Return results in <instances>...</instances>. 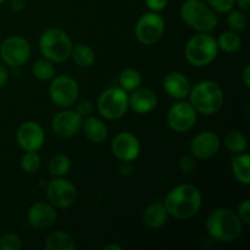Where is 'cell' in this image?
I'll list each match as a JSON object with an SVG mask.
<instances>
[{"instance_id":"obj_1","label":"cell","mask_w":250,"mask_h":250,"mask_svg":"<svg viewBox=\"0 0 250 250\" xmlns=\"http://www.w3.org/2000/svg\"><path fill=\"white\" fill-rule=\"evenodd\" d=\"M163 203L168 216L177 220H188L199 212L202 193L193 185H180L167 193Z\"/></svg>"},{"instance_id":"obj_2","label":"cell","mask_w":250,"mask_h":250,"mask_svg":"<svg viewBox=\"0 0 250 250\" xmlns=\"http://www.w3.org/2000/svg\"><path fill=\"white\" fill-rule=\"evenodd\" d=\"M205 229L212 239L221 243H233L241 237L243 224L238 215L229 208H219L210 212Z\"/></svg>"},{"instance_id":"obj_3","label":"cell","mask_w":250,"mask_h":250,"mask_svg":"<svg viewBox=\"0 0 250 250\" xmlns=\"http://www.w3.org/2000/svg\"><path fill=\"white\" fill-rule=\"evenodd\" d=\"M190 105L194 107L197 114L210 116L221 110L224 105L225 94L221 85L215 81L205 80L198 82L188 94Z\"/></svg>"},{"instance_id":"obj_4","label":"cell","mask_w":250,"mask_h":250,"mask_svg":"<svg viewBox=\"0 0 250 250\" xmlns=\"http://www.w3.org/2000/svg\"><path fill=\"white\" fill-rule=\"evenodd\" d=\"M180 15L183 22L198 33H209L219 23L216 12L203 0H185Z\"/></svg>"},{"instance_id":"obj_5","label":"cell","mask_w":250,"mask_h":250,"mask_svg":"<svg viewBox=\"0 0 250 250\" xmlns=\"http://www.w3.org/2000/svg\"><path fill=\"white\" fill-rule=\"evenodd\" d=\"M72 41L65 31L60 28H48L39 37V50L44 59L54 63L67 60L72 51Z\"/></svg>"},{"instance_id":"obj_6","label":"cell","mask_w":250,"mask_h":250,"mask_svg":"<svg viewBox=\"0 0 250 250\" xmlns=\"http://www.w3.org/2000/svg\"><path fill=\"white\" fill-rule=\"evenodd\" d=\"M219 46L216 39L209 33H197L187 42L185 56L190 65L205 67L216 60Z\"/></svg>"},{"instance_id":"obj_7","label":"cell","mask_w":250,"mask_h":250,"mask_svg":"<svg viewBox=\"0 0 250 250\" xmlns=\"http://www.w3.org/2000/svg\"><path fill=\"white\" fill-rule=\"evenodd\" d=\"M99 114L106 120H119L128 110V94L119 85L105 89L98 98Z\"/></svg>"},{"instance_id":"obj_8","label":"cell","mask_w":250,"mask_h":250,"mask_svg":"<svg viewBox=\"0 0 250 250\" xmlns=\"http://www.w3.org/2000/svg\"><path fill=\"white\" fill-rule=\"evenodd\" d=\"M80 95L77 81L68 75L55 76L49 85V97L51 103L59 107H71L76 104Z\"/></svg>"},{"instance_id":"obj_9","label":"cell","mask_w":250,"mask_h":250,"mask_svg":"<svg viewBox=\"0 0 250 250\" xmlns=\"http://www.w3.org/2000/svg\"><path fill=\"white\" fill-rule=\"evenodd\" d=\"M134 33L139 43L143 45H153L158 43L165 33V20L159 12H146L137 21Z\"/></svg>"},{"instance_id":"obj_10","label":"cell","mask_w":250,"mask_h":250,"mask_svg":"<svg viewBox=\"0 0 250 250\" xmlns=\"http://www.w3.org/2000/svg\"><path fill=\"white\" fill-rule=\"evenodd\" d=\"M28 41L21 36H10L0 45V58L9 67H21L31 58Z\"/></svg>"},{"instance_id":"obj_11","label":"cell","mask_w":250,"mask_h":250,"mask_svg":"<svg viewBox=\"0 0 250 250\" xmlns=\"http://www.w3.org/2000/svg\"><path fill=\"white\" fill-rule=\"evenodd\" d=\"M46 197L56 209H67L77 199V188L65 177H54L46 185Z\"/></svg>"},{"instance_id":"obj_12","label":"cell","mask_w":250,"mask_h":250,"mask_svg":"<svg viewBox=\"0 0 250 250\" xmlns=\"http://www.w3.org/2000/svg\"><path fill=\"white\" fill-rule=\"evenodd\" d=\"M198 114L187 102H178L168 109L166 121L168 127L177 133H186L194 127Z\"/></svg>"},{"instance_id":"obj_13","label":"cell","mask_w":250,"mask_h":250,"mask_svg":"<svg viewBox=\"0 0 250 250\" xmlns=\"http://www.w3.org/2000/svg\"><path fill=\"white\" fill-rule=\"evenodd\" d=\"M111 151L117 160L132 163L141 154V142L131 132H120L112 139Z\"/></svg>"},{"instance_id":"obj_14","label":"cell","mask_w":250,"mask_h":250,"mask_svg":"<svg viewBox=\"0 0 250 250\" xmlns=\"http://www.w3.org/2000/svg\"><path fill=\"white\" fill-rule=\"evenodd\" d=\"M83 119L68 107L61 110L51 120V129L61 138H72L82 129Z\"/></svg>"},{"instance_id":"obj_15","label":"cell","mask_w":250,"mask_h":250,"mask_svg":"<svg viewBox=\"0 0 250 250\" xmlns=\"http://www.w3.org/2000/svg\"><path fill=\"white\" fill-rule=\"evenodd\" d=\"M16 141L24 151H38L45 142V133L39 124L26 121L20 125L16 132Z\"/></svg>"},{"instance_id":"obj_16","label":"cell","mask_w":250,"mask_h":250,"mask_svg":"<svg viewBox=\"0 0 250 250\" xmlns=\"http://www.w3.org/2000/svg\"><path fill=\"white\" fill-rule=\"evenodd\" d=\"M221 148L220 137L212 131H204L198 133L190 142V154L197 160H208L219 153Z\"/></svg>"},{"instance_id":"obj_17","label":"cell","mask_w":250,"mask_h":250,"mask_svg":"<svg viewBox=\"0 0 250 250\" xmlns=\"http://www.w3.org/2000/svg\"><path fill=\"white\" fill-rule=\"evenodd\" d=\"M28 224L36 229H48L58 220L56 208L49 202H38L32 205L27 212Z\"/></svg>"},{"instance_id":"obj_18","label":"cell","mask_w":250,"mask_h":250,"mask_svg":"<svg viewBox=\"0 0 250 250\" xmlns=\"http://www.w3.org/2000/svg\"><path fill=\"white\" fill-rule=\"evenodd\" d=\"M158 105V95L150 88H137L128 95V106L136 114L144 115L153 111Z\"/></svg>"},{"instance_id":"obj_19","label":"cell","mask_w":250,"mask_h":250,"mask_svg":"<svg viewBox=\"0 0 250 250\" xmlns=\"http://www.w3.org/2000/svg\"><path fill=\"white\" fill-rule=\"evenodd\" d=\"M163 87L168 97L181 100L188 97L192 85H190L189 80L186 77V75H183L182 72H178V71H173V72L167 73L165 76Z\"/></svg>"},{"instance_id":"obj_20","label":"cell","mask_w":250,"mask_h":250,"mask_svg":"<svg viewBox=\"0 0 250 250\" xmlns=\"http://www.w3.org/2000/svg\"><path fill=\"white\" fill-rule=\"evenodd\" d=\"M82 129L84 132L85 138L94 144H100L104 141H106L109 136V129L107 126L104 124L103 120L95 116H88L83 119Z\"/></svg>"},{"instance_id":"obj_21","label":"cell","mask_w":250,"mask_h":250,"mask_svg":"<svg viewBox=\"0 0 250 250\" xmlns=\"http://www.w3.org/2000/svg\"><path fill=\"white\" fill-rule=\"evenodd\" d=\"M168 214L163 202H153L144 209L143 224L148 229H158L165 226Z\"/></svg>"},{"instance_id":"obj_22","label":"cell","mask_w":250,"mask_h":250,"mask_svg":"<svg viewBox=\"0 0 250 250\" xmlns=\"http://www.w3.org/2000/svg\"><path fill=\"white\" fill-rule=\"evenodd\" d=\"M233 175L239 183L244 186L250 185V155L248 153L234 154L231 159Z\"/></svg>"},{"instance_id":"obj_23","label":"cell","mask_w":250,"mask_h":250,"mask_svg":"<svg viewBox=\"0 0 250 250\" xmlns=\"http://www.w3.org/2000/svg\"><path fill=\"white\" fill-rule=\"evenodd\" d=\"M46 250H75L76 241L65 231H55L48 236L45 241Z\"/></svg>"},{"instance_id":"obj_24","label":"cell","mask_w":250,"mask_h":250,"mask_svg":"<svg viewBox=\"0 0 250 250\" xmlns=\"http://www.w3.org/2000/svg\"><path fill=\"white\" fill-rule=\"evenodd\" d=\"M71 58L80 67H90L95 61V53L88 44H76L72 46Z\"/></svg>"},{"instance_id":"obj_25","label":"cell","mask_w":250,"mask_h":250,"mask_svg":"<svg viewBox=\"0 0 250 250\" xmlns=\"http://www.w3.org/2000/svg\"><path fill=\"white\" fill-rule=\"evenodd\" d=\"M219 50L225 51V53H236L242 46V37L239 36L238 32L236 31H225L222 32L216 39Z\"/></svg>"},{"instance_id":"obj_26","label":"cell","mask_w":250,"mask_h":250,"mask_svg":"<svg viewBox=\"0 0 250 250\" xmlns=\"http://www.w3.org/2000/svg\"><path fill=\"white\" fill-rule=\"evenodd\" d=\"M224 144L229 153L241 154L246 153L248 149V141L244 133L241 131H231L225 136Z\"/></svg>"},{"instance_id":"obj_27","label":"cell","mask_w":250,"mask_h":250,"mask_svg":"<svg viewBox=\"0 0 250 250\" xmlns=\"http://www.w3.org/2000/svg\"><path fill=\"white\" fill-rule=\"evenodd\" d=\"M142 85V75L134 68H126L119 76V87L131 93Z\"/></svg>"},{"instance_id":"obj_28","label":"cell","mask_w":250,"mask_h":250,"mask_svg":"<svg viewBox=\"0 0 250 250\" xmlns=\"http://www.w3.org/2000/svg\"><path fill=\"white\" fill-rule=\"evenodd\" d=\"M70 158L65 154H56L49 161V172L53 177H65L71 170Z\"/></svg>"},{"instance_id":"obj_29","label":"cell","mask_w":250,"mask_h":250,"mask_svg":"<svg viewBox=\"0 0 250 250\" xmlns=\"http://www.w3.org/2000/svg\"><path fill=\"white\" fill-rule=\"evenodd\" d=\"M32 75L39 81H51L56 76V70L54 62L42 59V60L36 61L32 66Z\"/></svg>"},{"instance_id":"obj_30","label":"cell","mask_w":250,"mask_h":250,"mask_svg":"<svg viewBox=\"0 0 250 250\" xmlns=\"http://www.w3.org/2000/svg\"><path fill=\"white\" fill-rule=\"evenodd\" d=\"M227 26L229 27V29L236 32H242L248 27L249 24V19L247 16V14L242 10H233L227 12Z\"/></svg>"},{"instance_id":"obj_31","label":"cell","mask_w":250,"mask_h":250,"mask_svg":"<svg viewBox=\"0 0 250 250\" xmlns=\"http://www.w3.org/2000/svg\"><path fill=\"white\" fill-rule=\"evenodd\" d=\"M42 160L37 151H24L21 158V168L26 173H34L41 168Z\"/></svg>"},{"instance_id":"obj_32","label":"cell","mask_w":250,"mask_h":250,"mask_svg":"<svg viewBox=\"0 0 250 250\" xmlns=\"http://www.w3.org/2000/svg\"><path fill=\"white\" fill-rule=\"evenodd\" d=\"M22 239L16 233H5L0 237V250H21Z\"/></svg>"},{"instance_id":"obj_33","label":"cell","mask_w":250,"mask_h":250,"mask_svg":"<svg viewBox=\"0 0 250 250\" xmlns=\"http://www.w3.org/2000/svg\"><path fill=\"white\" fill-rule=\"evenodd\" d=\"M205 2L219 14H227L236 5V0H205Z\"/></svg>"},{"instance_id":"obj_34","label":"cell","mask_w":250,"mask_h":250,"mask_svg":"<svg viewBox=\"0 0 250 250\" xmlns=\"http://www.w3.org/2000/svg\"><path fill=\"white\" fill-rule=\"evenodd\" d=\"M237 215H238L239 220L242 221L243 226H249L250 225V199H244L241 202V204L237 208Z\"/></svg>"},{"instance_id":"obj_35","label":"cell","mask_w":250,"mask_h":250,"mask_svg":"<svg viewBox=\"0 0 250 250\" xmlns=\"http://www.w3.org/2000/svg\"><path fill=\"white\" fill-rule=\"evenodd\" d=\"M180 170L182 171L183 173H190L195 170L197 167V159L189 154V155H183L182 158L180 159Z\"/></svg>"},{"instance_id":"obj_36","label":"cell","mask_w":250,"mask_h":250,"mask_svg":"<svg viewBox=\"0 0 250 250\" xmlns=\"http://www.w3.org/2000/svg\"><path fill=\"white\" fill-rule=\"evenodd\" d=\"M93 110H94V106H93V103L90 100L84 99L81 100L75 107V111L80 115L82 119H85V117L90 116L93 114Z\"/></svg>"},{"instance_id":"obj_37","label":"cell","mask_w":250,"mask_h":250,"mask_svg":"<svg viewBox=\"0 0 250 250\" xmlns=\"http://www.w3.org/2000/svg\"><path fill=\"white\" fill-rule=\"evenodd\" d=\"M168 0H146V5L150 11L160 12L166 9Z\"/></svg>"},{"instance_id":"obj_38","label":"cell","mask_w":250,"mask_h":250,"mask_svg":"<svg viewBox=\"0 0 250 250\" xmlns=\"http://www.w3.org/2000/svg\"><path fill=\"white\" fill-rule=\"evenodd\" d=\"M10 6L15 12H21L26 7V0H10Z\"/></svg>"},{"instance_id":"obj_39","label":"cell","mask_w":250,"mask_h":250,"mask_svg":"<svg viewBox=\"0 0 250 250\" xmlns=\"http://www.w3.org/2000/svg\"><path fill=\"white\" fill-rule=\"evenodd\" d=\"M9 80V71L4 65H0V88L4 87Z\"/></svg>"},{"instance_id":"obj_40","label":"cell","mask_w":250,"mask_h":250,"mask_svg":"<svg viewBox=\"0 0 250 250\" xmlns=\"http://www.w3.org/2000/svg\"><path fill=\"white\" fill-rule=\"evenodd\" d=\"M236 5L244 12H248L250 10V0H236Z\"/></svg>"},{"instance_id":"obj_41","label":"cell","mask_w":250,"mask_h":250,"mask_svg":"<svg viewBox=\"0 0 250 250\" xmlns=\"http://www.w3.org/2000/svg\"><path fill=\"white\" fill-rule=\"evenodd\" d=\"M243 82L244 84H246L247 88L250 87V66L247 65L246 67H244V71H243Z\"/></svg>"},{"instance_id":"obj_42","label":"cell","mask_w":250,"mask_h":250,"mask_svg":"<svg viewBox=\"0 0 250 250\" xmlns=\"http://www.w3.org/2000/svg\"><path fill=\"white\" fill-rule=\"evenodd\" d=\"M104 250H122L120 246H116V244H107V246L104 247Z\"/></svg>"},{"instance_id":"obj_43","label":"cell","mask_w":250,"mask_h":250,"mask_svg":"<svg viewBox=\"0 0 250 250\" xmlns=\"http://www.w3.org/2000/svg\"><path fill=\"white\" fill-rule=\"evenodd\" d=\"M5 2V0H0V5H2Z\"/></svg>"}]
</instances>
